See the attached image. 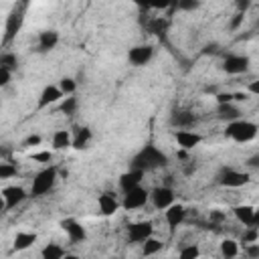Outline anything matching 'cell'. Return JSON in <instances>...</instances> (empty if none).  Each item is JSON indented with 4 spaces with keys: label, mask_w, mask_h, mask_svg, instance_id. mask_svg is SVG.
Here are the masks:
<instances>
[{
    "label": "cell",
    "mask_w": 259,
    "mask_h": 259,
    "mask_svg": "<svg viewBox=\"0 0 259 259\" xmlns=\"http://www.w3.org/2000/svg\"><path fill=\"white\" fill-rule=\"evenodd\" d=\"M158 251H162V241L154 239L152 235H150L146 241H142V255L150 257V255H156Z\"/></svg>",
    "instance_id": "26"
},
{
    "label": "cell",
    "mask_w": 259,
    "mask_h": 259,
    "mask_svg": "<svg viewBox=\"0 0 259 259\" xmlns=\"http://www.w3.org/2000/svg\"><path fill=\"white\" fill-rule=\"evenodd\" d=\"M8 152H10L8 148H0V158H6V156H8Z\"/></svg>",
    "instance_id": "50"
},
{
    "label": "cell",
    "mask_w": 259,
    "mask_h": 259,
    "mask_svg": "<svg viewBox=\"0 0 259 259\" xmlns=\"http://www.w3.org/2000/svg\"><path fill=\"white\" fill-rule=\"evenodd\" d=\"M174 140L182 150H192L202 142V136L196 132H190V130H176Z\"/></svg>",
    "instance_id": "14"
},
{
    "label": "cell",
    "mask_w": 259,
    "mask_h": 259,
    "mask_svg": "<svg viewBox=\"0 0 259 259\" xmlns=\"http://www.w3.org/2000/svg\"><path fill=\"white\" fill-rule=\"evenodd\" d=\"M184 217H186V208L180 202H172L170 206L164 208V219H166V223H168L170 229H176L184 221Z\"/></svg>",
    "instance_id": "16"
},
{
    "label": "cell",
    "mask_w": 259,
    "mask_h": 259,
    "mask_svg": "<svg viewBox=\"0 0 259 259\" xmlns=\"http://www.w3.org/2000/svg\"><path fill=\"white\" fill-rule=\"evenodd\" d=\"M249 166H253V168H255V166H259V156H257V154L249 158Z\"/></svg>",
    "instance_id": "47"
},
{
    "label": "cell",
    "mask_w": 259,
    "mask_h": 259,
    "mask_svg": "<svg viewBox=\"0 0 259 259\" xmlns=\"http://www.w3.org/2000/svg\"><path fill=\"white\" fill-rule=\"evenodd\" d=\"M154 57V49L150 45H138V47H132L130 53H127V61L136 67H144L152 61Z\"/></svg>",
    "instance_id": "7"
},
{
    "label": "cell",
    "mask_w": 259,
    "mask_h": 259,
    "mask_svg": "<svg viewBox=\"0 0 259 259\" xmlns=\"http://www.w3.org/2000/svg\"><path fill=\"white\" fill-rule=\"evenodd\" d=\"M63 97H65V95L61 93L59 85H47V87L40 91V95H38V103H36V107H38V109H45V107H49V105L61 101Z\"/></svg>",
    "instance_id": "15"
},
{
    "label": "cell",
    "mask_w": 259,
    "mask_h": 259,
    "mask_svg": "<svg viewBox=\"0 0 259 259\" xmlns=\"http://www.w3.org/2000/svg\"><path fill=\"white\" fill-rule=\"evenodd\" d=\"M12 79V71L6 69V67H0V87H6Z\"/></svg>",
    "instance_id": "37"
},
{
    "label": "cell",
    "mask_w": 259,
    "mask_h": 259,
    "mask_svg": "<svg viewBox=\"0 0 259 259\" xmlns=\"http://www.w3.org/2000/svg\"><path fill=\"white\" fill-rule=\"evenodd\" d=\"M12 176H16V166L10 164V162L0 160V180H8Z\"/></svg>",
    "instance_id": "32"
},
{
    "label": "cell",
    "mask_w": 259,
    "mask_h": 259,
    "mask_svg": "<svg viewBox=\"0 0 259 259\" xmlns=\"http://www.w3.org/2000/svg\"><path fill=\"white\" fill-rule=\"evenodd\" d=\"M249 180H251L249 172H241L235 168H223L219 174V184L227 186V188H241V186L249 184Z\"/></svg>",
    "instance_id": "5"
},
{
    "label": "cell",
    "mask_w": 259,
    "mask_h": 259,
    "mask_svg": "<svg viewBox=\"0 0 259 259\" xmlns=\"http://www.w3.org/2000/svg\"><path fill=\"white\" fill-rule=\"evenodd\" d=\"M217 115H219V119H223V121H233V119H239V117H241V109H239L233 101H229V103H219Z\"/></svg>",
    "instance_id": "21"
},
{
    "label": "cell",
    "mask_w": 259,
    "mask_h": 259,
    "mask_svg": "<svg viewBox=\"0 0 259 259\" xmlns=\"http://www.w3.org/2000/svg\"><path fill=\"white\" fill-rule=\"evenodd\" d=\"M152 233H154L152 221H140V223H134V225L127 227V239H130L132 243H142V241H146Z\"/></svg>",
    "instance_id": "9"
},
{
    "label": "cell",
    "mask_w": 259,
    "mask_h": 259,
    "mask_svg": "<svg viewBox=\"0 0 259 259\" xmlns=\"http://www.w3.org/2000/svg\"><path fill=\"white\" fill-rule=\"evenodd\" d=\"M40 255H42V259H63V257H67V251L57 243H49L42 247Z\"/></svg>",
    "instance_id": "25"
},
{
    "label": "cell",
    "mask_w": 259,
    "mask_h": 259,
    "mask_svg": "<svg viewBox=\"0 0 259 259\" xmlns=\"http://www.w3.org/2000/svg\"><path fill=\"white\" fill-rule=\"evenodd\" d=\"M22 22H24V12L22 10H12L6 18V26H4V42H10L18 30L22 28Z\"/></svg>",
    "instance_id": "10"
},
{
    "label": "cell",
    "mask_w": 259,
    "mask_h": 259,
    "mask_svg": "<svg viewBox=\"0 0 259 259\" xmlns=\"http://www.w3.org/2000/svg\"><path fill=\"white\" fill-rule=\"evenodd\" d=\"M148 196H150V190H146L142 184L130 188L123 192V200L119 202L125 210H136V208H142L146 202H148Z\"/></svg>",
    "instance_id": "4"
},
{
    "label": "cell",
    "mask_w": 259,
    "mask_h": 259,
    "mask_svg": "<svg viewBox=\"0 0 259 259\" xmlns=\"http://www.w3.org/2000/svg\"><path fill=\"white\" fill-rule=\"evenodd\" d=\"M59 42V32L57 30H42L38 34V51L40 53H47V51H53Z\"/></svg>",
    "instance_id": "20"
},
{
    "label": "cell",
    "mask_w": 259,
    "mask_h": 259,
    "mask_svg": "<svg viewBox=\"0 0 259 259\" xmlns=\"http://www.w3.org/2000/svg\"><path fill=\"white\" fill-rule=\"evenodd\" d=\"M170 123H172L174 127H178V130H188V127H192V125L196 123V117H194V113H190V111L178 109V111L172 113Z\"/></svg>",
    "instance_id": "19"
},
{
    "label": "cell",
    "mask_w": 259,
    "mask_h": 259,
    "mask_svg": "<svg viewBox=\"0 0 259 259\" xmlns=\"http://www.w3.org/2000/svg\"><path fill=\"white\" fill-rule=\"evenodd\" d=\"M71 140H73V136L69 130H57L53 134V148L55 150H67V148H71Z\"/></svg>",
    "instance_id": "23"
},
{
    "label": "cell",
    "mask_w": 259,
    "mask_h": 259,
    "mask_svg": "<svg viewBox=\"0 0 259 259\" xmlns=\"http://www.w3.org/2000/svg\"><path fill=\"white\" fill-rule=\"evenodd\" d=\"M243 20H245V12H237L235 18L231 20V30H237V28L243 24Z\"/></svg>",
    "instance_id": "38"
},
{
    "label": "cell",
    "mask_w": 259,
    "mask_h": 259,
    "mask_svg": "<svg viewBox=\"0 0 259 259\" xmlns=\"http://www.w3.org/2000/svg\"><path fill=\"white\" fill-rule=\"evenodd\" d=\"M144 174H146V172H142V170H138V168H130L127 172H123V174L119 176V188H121V192L134 188V186H138V184H142Z\"/></svg>",
    "instance_id": "18"
},
{
    "label": "cell",
    "mask_w": 259,
    "mask_h": 259,
    "mask_svg": "<svg viewBox=\"0 0 259 259\" xmlns=\"http://www.w3.org/2000/svg\"><path fill=\"white\" fill-rule=\"evenodd\" d=\"M217 101L219 103H229V101H233V93H219L217 95Z\"/></svg>",
    "instance_id": "42"
},
{
    "label": "cell",
    "mask_w": 259,
    "mask_h": 259,
    "mask_svg": "<svg viewBox=\"0 0 259 259\" xmlns=\"http://www.w3.org/2000/svg\"><path fill=\"white\" fill-rule=\"evenodd\" d=\"M97 206H99V212H101L103 217H111V214L117 212V208H119L121 204H119V200L115 198V194L103 192V194H99V198H97Z\"/></svg>",
    "instance_id": "17"
},
{
    "label": "cell",
    "mask_w": 259,
    "mask_h": 259,
    "mask_svg": "<svg viewBox=\"0 0 259 259\" xmlns=\"http://www.w3.org/2000/svg\"><path fill=\"white\" fill-rule=\"evenodd\" d=\"M136 6H140V8H144V10H150L152 8V0H132Z\"/></svg>",
    "instance_id": "43"
},
{
    "label": "cell",
    "mask_w": 259,
    "mask_h": 259,
    "mask_svg": "<svg viewBox=\"0 0 259 259\" xmlns=\"http://www.w3.org/2000/svg\"><path fill=\"white\" fill-rule=\"evenodd\" d=\"M178 255H180L182 259H194V257L200 255V249H198L196 245H186V247H182V249L178 251Z\"/></svg>",
    "instance_id": "33"
},
{
    "label": "cell",
    "mask_w": 259,
    "mask_h": 259,
    "mask_svg": "<svg viewBox=\"0 0 259 259\" xmlns=\"http://www.w3.org/2000/svg\"><path fill=\"white\" fill-rule=\"evenodd\" d=\"M170 4H174V0H152V8L154 10H164Z\"/></svg>",
    "instance_id": "39"
},
{
    "label": "cell",
    "mask_w": 259,
    "mask_h": 259,
    "mask_svg": "<svg viewBox=\"0 0 259 259\" xmlns=\"http://www.w3.org/2000/svg\"><path fill=\"white\" fill-rule=\"evenodd\" d=\"M174 2H176V0H174Z\"/></svg>",
    "instance_id": "52"
},
{
    "label": "cell",
    "mask_w": 259,
    "mask_h": 259,
    "mask_svg": "<svg viewBox=\"0 0 259 259\" xmlns=\"http://www.w3.org/2000/svg\"><path fill=\"white\" fill-rule=\"evenodd\" d=\"M2 210H6V204H4V198H2V194H0V212Z\"/></svg>",
    "instance_id": "51"
},
{
    "label": "cell",
    "mask_w": 259,
    "mask_h": 259,
    "mask_svg": "<svg viewBox=\"0 0 259 259\" xmlns=\"http://www.w3.org/2000/svg\"><path fill=\"white\" fill-rule=\"evenodd\" d=\"M77 107H79L77 97H73V95H65V97H63V101H61V113L73 115V113L77 111Z\"/></svg>",
    "instance_id": "28"
},
{
    "label": "cell",
    "mask_w": 259,
    "mask_h": 259,
    "mask_svg": "<svg viewBox=\"0 0 259 259\" xmlns=\"http://www.w3.org/2000/svg\"><path fill=\"white\" fill-rule=\"evenodd\" d=\"M249 69V57L245 55H227L223 63V71L229 75H241Z\"/></svg>",
    "instance_id": "8"
},
{
    "label": "cell",
    "mask_w": 259,
    "mask_h": 259,
    "mask_svg": "<svg viewBox=\"0 0 259 259\" xmlns=\"http://www.w3.org/2000/svg\"><path fill=\"white\" fill-rule=\"evenodd\" d=\"M0 194H2V198H4L6 210H8V208L18 206V204L26 198V190H24L22 186H6V188H2V190H0Z\"/></svg>",
    "instance_id": "12"
},
{
    "label": "cell",
    "mask_w": 259,
    "mask_h": 259,
    "mask_svg": "<svg viewBox=\"0 0 259 259\" xmlns=\"http://www.w3.org/2000/svg\"><path fill=\"white\" fill-rule=\"evenodd\" d=\"M237 8H239V12H245L249 8V0H239L237 2Z\"/></svg>",
    "instance_id": "45"
},
{
    "label": "cell",
    "mask_w": 259,
    "mask_h": 259,
    "mask_svg": "<svg viewBox=\"0 0 259 259\" xmlns=\"http://www.w3.org/2000/svg\"><path fill=\"white\" fill-rule=\"evenodd\" d=\"M249 91H251L253 95H257V93H259V81H253V83L249 85Z\"/></svg>",
    "instance_id": "46"
},
{
    "label": "cell",
    "mask_w": 259,
    "mask_h": 259,
    "mask_svg": "<svg viewBox=\"0 0 259 259\" xmlns=\"http://www.w3.org/2000/svg\"><path fill=\"white\" fill-rule=\"evenodd\" d=\"M148 28H150V32L152 34H156V36H164L166 34V30H168V20H164V18H154L150 24H148Z\"/></svg>",
    "instance_id": "29"
},
{
    "label": "cell",
    "mask_w": 259,
    "mask_h": 259,
    "mask_svg": "<svg viewBox=\"0 0 259 259\" xmlns=\"http://www.w3.org/2000/svg\"><path fill=\"white\" fill-rule=\"evenodd\" d=\"M221 255H223L225 259L237 257V255H239V243L233 241V239H225V241L221 243Z\"/></svg>",
    "instance_id": "27"
},
{
    "label": "cell",
    "mask_w": 259,
    "mask_h": 259,
    "mask_svg": "<svg viewBox=\"0 0 259 259\" xmlns=\"http://www.w3.org/2000/svg\"><path fill=\"white\" fill-rule=\"evenodd\" d=\"M233 212H235L237 221L243 223L245 227H257L259 225V214L251 204H239L233 208Z\"/></svg>",
    "instance_id": "13"
},
{
    "label": "cell",
    "mask_w": 259,
    "mask_h": 259,
    "mask_svg": "<svg viewBox=\"0 0 259 259\" xmlns=\"http://www.w3.org/2000/svg\"><path fill=\"white\" fill-rule=\"evenodd\" d=\"M57 182V168L55 166H47L45 170H40L34 178H32V186H30V194L32 196H42L49 190H53Z\"/></svg>",
    "instance_id": "3"
},
{
    "label": "cell",
    "mask_w": 259,
    "mask_h": 259,
    "mask_svg": "<svg viewBox=\"0 0 259 259\" xmlns=\"http://www.w3.org/2000/svg\"><path fill=\"white\" fill-rule=\"evenodd\" d=\"M30 158H32L34 162L49 164V162L53 160V152H49V150H45V152H34V154H30Z\"/></svg>",
    "instance_id": "36"
},
{
    "label": "cell",
    "mask_w": 259,
    "mask_h": 259,
    "mask_svg": "<svg viewBox=\"0 0 259 259\" xmlns=\"http://www.w3.org/2000/svg\"><path fill=\"white\" fill-rule=\"evenodd\" d=\"M182 12H192V10H196L198 6H200V0H176L174 2Z\"/></svg>",
    "instance_id": "34"
},
{
    "label": "cell",
    "mask_w": 259,
    "mask_h": 259,
    "mask_svg": "<svg viewBox=\"0 0 259 259\" xmlns=\"http://www.w3.org/2000/svg\"><path fill=\"white\" fill-rule=\"evenodd\" d=\"M59 89H61L63 95H73L77 91V81L73 77H63L59 81Z\"/></svg>",
    "instance_id": "30"
},
{
    "label": "cell",
    "mask_w": 259,
    "mask_h": 259,
    "mask_svg": "<svg viewBox=\"0 0 259 259\" xmlns=\"http://www.w3.org/2000/svg\"><path fill=\"white\" fill-rule=\"evenodd\" d=\"M40 142H42V138L36 136V134H32V136H28V138L24 140V146H38Z\"/></svg>",
    "instance_id": "41"
},
{
    "label": "cell",
    "mask_w": 259,
    "mask_h": 259,
    "mask_svg": "<svg viewBox=\"0 0 259 259\" xmlns=\"http://www.w3.org/2000/svg\"><path fill=\"white\" fill-rule=\"evenodd\" d=\"M34 241H36V233H16L14 243H12V249H14V251H24V249H28Z\"/></svg>",
    "instance_id": "24"
},
{
    "label": "cell",
    "mask_w": 259,
    "mask_h": 259,
    "mask_svg": "<svg viewBox=\"0 0 259 259\" xmlns=\"http://www.w3.org/2000/svg\"><path fill=\"white\" fill-rule=\"evenodd\" d=\"M217 51V45H206V49H204V53H214Z\"/></svg>",
    "instance_id": "49"
},
{
    "label": "cell",
    "mask_w": 259,
    "mask_h": 259,
    "mask_svg": "<svg viewBox=\"0 0 259 259\" xmlns=\"http://www.w3.org/2000/svg\"><path fill=\"white\" fill-rule=\"evenodd\" d=\"M247 99V93L245 91H237V93H233V101H245Z\"/></svg>",
    "instance_id": "44"
},
{
    "label": "cell",
    "mask_w": 259,
    "mask_h": 259,
    "mask_svg": "<svg viewBox=\"0 0 259 259\" xmlns=\"http://www.w3.org/2000/svg\"><path fill=\"white\" fill-rule=\"evenodd\" d=\"M168 164V156L158 150L156 146L148 144L144 146L130 162V168H138L142 172H148V170H154V168H160V166H166Z\"/></svg>",
    "instance_id": "1"
},
{
    "label": "cell",
    "mask_w": 259,
    "mask_h": 259,
    "mask_svg": "<svg viewBox=\"0 0 259 259\" xmlns=\"http://www.w3.org/2000/svg\"><path fill=\"white\" fill-rule=\"evenodd\" d=\"M247 245H249V247H247V255L253 257V259L259 257V243L255 241V243H247Z\"/></svg>",
    "instance_id": "40"
},
{
    "label": "cell",
    "mask_w": 259,
    "mask_h": 259,
    "mask_svg": "<svg viewBox=\"0 0 259 259\" xmlns=\"http://www.w3.org/2000/svg\"><path fill=\"white\" fill-rule=\"evenodd\" d=\"M210 219H214V221H223V212H210Z\"/></svg>",
    "instance_id": "48"
},
{
    "label": "cell",
    "mask_w": 259,
    "mask_h": 259,
    "mask_svg": "<svg viewBox=\"0 0 259 259\" xmlns=\"http://www.w3.org/2000/svg\"><path fill=\"white\" fill-rule=\"evenodd\" d=\"M225 136L243 144V142H251L255 140L257 136V123L253 121H247V119H233V121H227V130H225Z\"/></svg>",
    "instance_id": "2"
},
{
    "label": "cell",
    "mask_w": 259,
    "mask_h": 259,
    "mask_svg": "<svg viewBox=\"0 0 259 259\" xmlns=\"http://www.w3.org/2000/svg\"><path fill=\"white\" fill-rule=\"evenodd\" d=\"M148 200L154 204V208L164 210L166 206H170L174 202V190L170 186H156V188L150 190Z\"/></svg>",
    "instance_id": "6"
},
{
    "label": "cell",
    "mask_w": 259,
    "mask_h": 259,
    "mask_svg": "<svg viewBox=\"0 0 259 259\" xmlns=\"http://www.w3.org/2000/svg\"><path fill=\"white\" fill-rule=\"evenodd\" d=\"M89 142H91V130H89V127H77L75 138L71 140V148L83 150V148H87Z\"/></svg>",
    "instance_id": "22"
},
{
    "label": "cell",
    "mask_w": 259,
    "mask_h": 259,
    "mask_svg": "<svg viewBox=\"0 0 259 259\" xmlns=\"http://www.w3.org/2000/svg\"><path fill=\"white\" fill-rule=\"evenodd\" d=\"M18 65V57L14 53H0V67H6L10 71H14Z\"/></svg>",
    "instance_id": "31"
},
{
    "label": "cell",
    "mask_w": 259,
    "mask_h": 259,
    "mask_svg": "<svg viewBox=\"0 0 259 259\" xmlns=\"http://www.w3.org/2000/svg\"><path fill=\"white\" fill-rule=\"evenodd\" d=\"M61 227L67 233L71 243H81V241L87 239V231H85V227L77 219H65V221H61Z\"/></svg>",
    "instance_id": "11"
},
{
    "label": "cell",
    "mask_w": 259,
    "mask_h": 259,
    "mask_svg": "<svg viewBox=\"0 0 259 259\" xmlns=\"http://www.w3.org/2000/svg\"><path fill=\"white\" fill-rule=\"evenodd\" d=\"M255 241H259V231H257V227H247V231L243 233V237H241V243H255Z\"/></svg>",
    "instance_id": "35"
}]
</instances>
